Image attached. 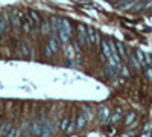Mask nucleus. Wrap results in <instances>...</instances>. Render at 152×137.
Listing matches in <instances>:
<instances>
[{"label": "nucleus", "instance_id": "obj_1", "mask_svg": "<svg viewBox=\"0 0 152 137\" xmlns=\"http://www.w3.org/2000/svg\"><path fill=\"white\" fill-rule=\"evenodd\" d=\"M76 43L81 47H88L90 49V40H88V34H87V26L84 24H78V29H76Z\"/></svg>", "mask_w": 152, "mask_h": 137}, {"label": "nucleus", "instance_id": "obj_2", "mask_svg": "<svg viewBox=\"0 0 152 137\" xmlns=\"http://www.w3.org/2000/svg\"><path fill=\"white\" fill-rule=\"evenodd\" d=\"M9 21H11V26L14 28L15 31H21V14L18 12V9H12L11 11Z\"/></svg>", "mask_w": 152, "mask_h": 137}, {"label": "nucleus", "instance_id": "obj_3", "mask_svg": "<svg viewBox=\"0 0 152 137\" xmlns=\"http://www.w3.org/2000/svg\"><path fill=\"white\" fill-rule=\"evenodd\" d=\"M41 133H43V122L41 120H35V122L29 123L28 136H31V137H41Z\"/></svg>", "mask_w": 152, "mask_h": 137}, {"label": "nucleus", "instance_id": "obj_4", "mask_svg": "<svg viewBox=\"0 0 152 137\" xmlns=\"http://www.w3.org/2000/svg\"><path fill=\"white\" fill-rule=\"evenodd\" d=\"M46 44L52 49V52L53 53H58L59 52V49H61V43H59V38H58V35L56 34H52L47 38V41H46Z\"/></svg>", "mask_w": 152, "mask_h": 137}, {"label": "nucleus", "instance_id": "obj_5", "mask_svg": "<svg viewBox=\"0 0 152 137\" xmlns=\"http://www.w3.org/2000/svg\"><path fill=\"white\" fill-rule=\"evenodd\" d=\"M87 34H88V40H90V44L99 47V44H100V35H99V32H97L94 28H87Z\"/></svg>", "mask_w": 152, "mask_h": 137}, {"label": "nucleus", "instance_id": "obj_6", "mask_svg": "<svg viewBox=\"0 0 152 137\" xmlns=\"http://www.w3.org/2000/svg\"><path fill=\"white\" fill-rule=\"evenodd\" d=\"M21 31L24 34H32V31H34V26H32L28 14H21Z\"/></svg>", "mask_w": 152, "mask_h": 137}, {"label": "nucleus", "instance_id": "obj_7", "mask_svg": "<svg viewBox=\"0 0 152 137\" xmlns=\"http://www.w3.org/2000/svg\"><path fill=\"white\" fill-rule=\"evenodd\" d=\"M110 110H108V107H105V105H100L99 108H97V119H99V122H102L104 125H105V122L108 120V117H110Z\"/></svg>", "mask_w": 152, "mask_h": 137}, {"label": "nucleus", "instance_id": "obj_8", "mask_svg": "<svg viewBox=\"0 0 152 137\" xmlns=\"http://www.w3.org/2000/svg\"><path fill=\"white\" fill-rule=\"evenodd\" d=\"M122 117H123V111L120 108H116V110H114V113L110 114L108 120L105 122V125H108V123H119L122 120Z\"/></svg>", "mask_w": 152, "mask_h": 137}, {"label": "nucleus", "instance_id": "obj_9", "mask_svg": "<svg viewBox=\"0 0 152 137\" xmlns=\"http://www.w3.org/2000/svg\"><path fill=\"white\" fill-rule=\"evenodd\" d=\"M104 73H105V76L107 78H110V79H116L117 76H119V72L114 69L111 64H108V63H104Z\"/></svg>", "mask_w": 152, "mask_h": 137}, {"label": "nucleus", "instance_id": "obj_10", "mask_svg": "<svg viewBox=\"0 0 152 137\" xmlns=\"http://www.w3.org/2000/svg\"><path fill=\"white\" fill-rule=\"evenodd\" d=\"M62 24V18L61 17H50V34H56L58 35V31Z\"/></svg>", "mask_w": 152, "mask_h": 137}, {"label": "nucleus", "instance_id": "obj_11", "mask_svg": "<svg viewBox=\"0 0 152 137\" xmlns=\"http://www.w3.org/2000/svg\"><path fill=\"white\" fill-rule=\"evenodd\" d=\"M20 53H21L23 58H26V59H34V56H32L34 52L31 51V47L28 46L26 41H21L20 43Z\"/></svg>", "mask_w": 152, "mask_h": 137}, {"label": "nucleus", "instance_id": "obj_12", "mask_svg": "<svg viewBox=\"0 0 152 137\" xmlns=\"http://www.w3.org/2000/svg\"><path fill=\"white\" fill-rule=\"evenodd\" d=\"M28 17H29V20H31V23H32V26H34V28H38V26H40L41 17H40V14H38L37 11L29 9V11H28Z\"/></svg>", "mask_w": 152, "mask_h": 137}, {"label": "nucleus", "instance_id": "obj_13", "mask_svg": "<svg viewBox=\"0 0 152 137\" xmlns=\"http://www.w3.org/2000/svg\"><path fill=\"white\" fill-rule=\"evenodd\" d=\"M135 2H137V0H117L116 6H117V9H120V11H129V9L134 6Z\"/></svg>", "mask_w": 152, "mask_h": 137}, {"label": "nucleus", "instance_id": "obj_14", "mask_svg": "<svg viewBox=\"0 0 152 137\" xmlns=\"http://www.w3.org/2000/svg\"><path fill=\"white\" fill-rule=\"evenodd\" d=\"M53 123L50 120H44L43 122V133H41V137H50L53 134Z\"/></svg>", "mask_w": 152, "mask_h": 137}, {"label": "nucleus", "instance_id": "obj_15", "mask_svg": "<svg viewBox=\"0 0 152 137\" xmlns=\"http://www.w3.org/2000/svg\"><path fill=\"white\" fill-rule=\"evenodd\" d=\"M64 56H66V59H75V56H78V53H76V51H75V47H73V44L72 43H69V44H64Z\"/></svg>", "mask_w": 152, "mask_h": 137}, {"label": "nucleus", "instance_id": "obj_16", "mask_svg": "<svg viewBox=\"0 0 152 137\" xmlns=\"http://www.w3.org/2000/svg\"><path fill=\"white\" fill-rule=\"evenodd\" d=\"M40 32L41 35H50V20L49 18H44V20H41V23H40Z\"/></svg>", "mask_w": 152, "mask_h": 137}, {"label": "nucleus", "instance_id": "obj_17", "mask_svg": "<svg viewBox=\"0 0 152 137\" xmlns=\"http://www.w3.org/2000/svg\"><path fill=\"white\" fill-rule=\"evenodd\" d=\"M114 44H116V49H117V53L122 59H128V53H126V47L122 41H114Z\"/></svg>", "mask_w": 152, "mask_h": 137}, {"label": "nucleus", "instance_id": "obj_18", "mask_svg": "<svg viewBox=\"0 0 152 137\" xmlns=\"http://www.w3.org/2000/svg\"><path fill=\"white\" fill-rule=\"evenodd\" d=\"M6 32H9V21L6 17L0 15V35H5Z\"/></svg>", "mask_w": 152, "mask_h": 137}, {"label": "nucleus", "instance_id": "obj_19", "mask_svg": "<svg viewBox=\"0 0 152 137\" xmlns=\"http://www.w3.org/2000/svg\"><path fill=\"white\" fill-rule=\"evenodd\" d=\"M87 127V119H85V116H84V113H81V114H78V117H76V130H84Z\"/></svg>", "mask_w": 152, "mask_h": 137}, {"label": "nucleus", "instance_id": "obj_20", "mask_svg": "<svg viewBox=\"0 0 152 137\" xmlns=\"http://www.w3.org/2000/svg\"><path fill=\"white\" fill-rule=\"evenodd\" d=\"M62 28H64V31L70 35V38H72L73 34H75V31H73V24H72L67 18H62Z\"/></svg>", "mask_w": 152, "mask_h": 137}, {"label": "nucleus", "instance_id": "obj_21", "mask_svg": "<svg viewBox=\"0 0 152 137\" xmlns=\"http://www.w3.org/2000/svg\"><path fill=\"white\" fill-rule=\"evenodd\" d=\"M119 75H120V76H123L125 79H129V78H131V72H129L128 66L122 63V66H120V69H119Z\"/></svg>", "mask_w": 152, "mask_h": 137}, {"label": "nucleus", "instance_id": "obj_22", "mask_svg": "<svg viewBox=\"0 0 152 137\" xmlns=\"http://www.w3.org/2000/svg\"><path fill=\"white\" fill-rule=\"evenodd\" d=\"M134 55H135V58H137V61H138V64H140V67H146V61H145V52H142V51H137Z\"/></svg>", "mask_w": 152, "mask_h": 137}, {"label": "nucleus", "instance_id": "obj_23", "mask_svg": "<svg viewBox=\"0 0 152 137\" xmlns=\"http://www.w3.org/2000/svg\"><path fill=\"white\" fill-rule=\"evenodd\" d=\"M135 117H137V114L134 113V111H129V113L125 116V125H128V127L132 125L134 120H135Z\"/></svg>", "mask_w": 152, "mask_h": 137}, {"label": "nucleus", "instance_id": "obj_24", "mask_svg": "<svg viewBox=\"0 0 152 137\" xmlns=\"http://www.w3.org/2000/svg\"><path fill=\"white\" fill-rule=\"evenodd\" d=\"M128 61H129V64H131L132 69H140V64H138V61H137L134 53H128Z\"/></svg>", "mask_w": 152, "mask_h": 137}, {"label": "nucleus", "instance_id": "obj_25", "mask_svg": "<svg viewBox=\"0 0 152 137\" xmlns=\"http://www.w3.org/2000/svg\"><path fill=\"white\" fill-rule=\"evenodd\" d=\"M41 53H43V56H44V58H50L52 55H55V53L52 52V49H50L46 43H44V44H43V47H41Z\"/></svg>", "mask_w": 152, "mask_h": 137}, {"label": "nucleus", "instance_id": "obj_26", "mask_svg": "<svg viewBox=\"0 0 152 137\" xmlns=\"http://www.w3.org/2000/svg\"><path fill=\"white\" fill-rule=\"evenodd\" d=\"M69 122H70V119L69 117H64L61 122H59V125H58V130L59 131H62V133H66L67 131V127H69Z\"/></svg>", "mask_w": 152, "mask_h": 137}, {"label": "nucleus", "instance_id": "obj_27", "mask_svg": "<svg viewBox=\"0 0 152 137\" xmlns=\"http://www.w3.org/2000/svg\"><path fill=\"white\" fill-rule=\"evenodd\" d=\"M11 127H12V123L11 122H8V123H2V127H0V137H5L6 134H8V131L11 130Z\"/></svg>", "mask_w": 152, "mask_h": 137}, {"label": "nucleus", "instance_id": "obj_28", "mask_svg": "<svg viewBox=\"0 0 152 137\" xmlns=\"http://www.w3.org/2000/svg\"><path fill=\"white\" fill-rule=\"evenodd\" d=\"M84 116H85L87 122H90V120L94 117V114H93V110H91L90 107H85V108H84Z\"/></svg>", "mask_w": 152, "mask_h": 137}, {"label": "nucleus", "instance_id": "obj_29", "mask_svg": "<svg viewBox=\"0 0 152 137\" xmlns=\"http://www.w3.org/2000/svg\"><path fill=\"white\" fill-rule=\"evenodd\" d=\"M143 73H145V76H146V79H148L149 82H152V69H151L149 66L143 67Z\"/></svg>", "mask_w": 152, "mask_h": 137}, {"label": "nucleus", "instance_id": "obj_30", "mask_svg": "<svg viewBox=\"0 0 152 137\" xmlns=\"http://www.w3.org/2000/svg\"><path fill=\"white\" fill-rule=\"evenodd\" d=\"M76 131V120H70L69 122V127H67V134H73Z\"/></svg>", "mask_w": 152, "mask_h": 137}, {"label": "nucleus", "instance_id": "obj_31", "mask_svg": "<svg viewBox=\"0 0 152 137\" xmlns=\"http://www.w3.org/2000/svg\"><path fill=\"white\" fill-rule=\"evenodd\" d=\"M18 136V131H17V127H14V125H12L11 127V130L8 131V134L5 136V137H17Z\"/></svg>", "mask_w": 152, "mask_h": 137}, {"label": "nucleus", "instance_id": "obj_32", "mask_svg": "<svg viewBox=\"0 0 152 137\" xmlns=\"http://www.w3.org/2000/svg\"><path fill=\"white\" fill-rule=\"evenodd\" d=\"M140 137H151V131H143V134Z\"/></svg>", "mask_w": 152, "mask_h": 137}, {"label": "nucleus", "instance_id": "obj_33", "mask_svg": "<svg viewBox=\"0 0 152 137\" xmlns=\"http://www.w3.org/2000/svg\"><path fill=\"white\" fill-rule=\"evenodd\" d=\"M145 9H148V11H151V12H152V2H151V3H148V6H146Z\"/></svg>", "mask_w": 152, "mask_h": 137}, {"label": "nucleus", "instance_id": "obj_34", "mask_svg": "<svg viewBox=\"0 0 152 137\" xmlns=\"http://www.w3.org/2000/svg\"><path fill=\"white\" fill-rule=\"evenodd\" d=\"M149 67H151V69H152V61H151V64H149Z\"/></svg>", "mask_w": 152, "mask_h": 137}, {"label": "nucleus", "instance_id": "obj_35", "mask_svg": "<svg viewBox=\"0 0 152 137\" xmlns=\"http://www.w3.org/2000/svg\"><path fill=\"white\" fill-rule=\"evenodd\" d=\"M108 2H114V0H108Z\"/></svg>", "mask_w": 152, "mask_h": 137}]
</instances>
